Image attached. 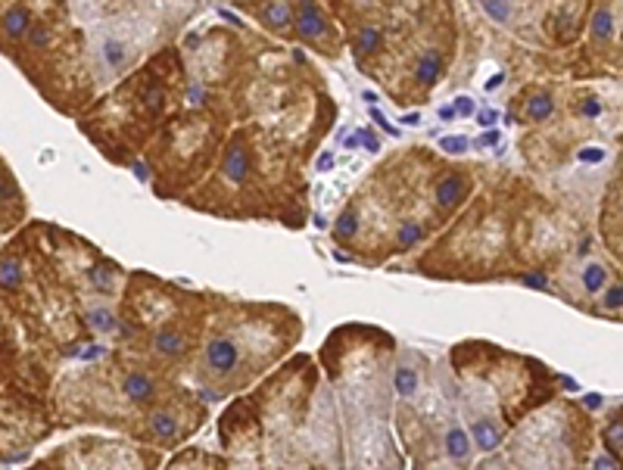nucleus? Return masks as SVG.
<instances>
[{
    "mask_svg": "<svg viewBox=\"0 0 623 470\" xmlns=\"http://www.w3.org/2000/svg\"><path fill=\"white\" fill-rule=\"evenodd\" d=\"M125 393H128L131 402H147L153 395V380L144 377V374H131V377L125 380Z\"/></svg>",
    "mask_w": 623,
    "mask_h": 470,
    "instance_id": "nucleus-11",
    "label": "nucleus"
},
{
    "mask_svg": "<svg viewBox=\"0 0 623 470\" xmlns=\"http://www.w3.org/2000/svg\"><path fill=\"white\" fill-rule=\"evenodd\" d=\"M147 103H150V109H159V106H163V91L150 87V91H147Z\"/></svg>",
    "mask_w": 623,
    "mask_h": 470,
    "instance_id": "nucleus-34",
    "label": "nucleus"
},
{
    "mask_svg": "<svg viewBox=\"0 0 623 470\" xmlns=\"http://www.w3.org/2000/svg\"><path fill=\"white\" fill-rule=\"evenodd\" d=\"M605 302L611 308H620L623 305V287H614V290H608V299Z\"/></svg>",
    "mask_w": 623,
    "mask_h": 470,
    "instance_id": "nucleus-33",
    "label": "nucleus"
},
{
    "mask_svg": "<svg viewBox=\"0 0 623 470\" xmlns=\"http://www.w3.org/2000/svg\"><path fill=\"white\" fill-rule=\"evenodd\" d=\"M592 470H620V467H617V458H614V455H599Z\"/></svg>",
    "mask_w": 623,
    "mask_h": 470,
    "instance_id": "nucleus-29",
    "label": "nucleus"
},
{
    "mask_svg": "<svg viewBox=\"0 0 623 470\" xmlns=\"http://www.w3.org/2000/svg\"><path fill=\"white\" fill-rule=\"evenodd\" d=\"M153 349L163 355H178L181 349H184V340H181V333H175V331H159L156 337H153Z\"/></svg>",
    "mask_w": 623,
    "mask_h": 470,
    "instance_id": "nucleus-12",
    "label": "nucleus"
},
{
    "mask_svg": "<svg viewBox=\"0 0 623 470\" xmlns=\"http://www.w3.org/2000/svg\"><path fill=\"white\" fill-rule=\"evenodd\" d=\"M583 116H589V119L601 116V103H599V100H586V103H583Z\"/></svg>",
    "mask_w": 623,
    "mask_h": 470,
    "instance_id": "nucleus-35",
    "label": "nucleus"
},
{
    "mask_svg": "<svg viewBox=\"0 0 623 470\" xmlns=\"http://www.w3.org/2000/svg\"><path fill=\"white\" fill-rule=\"evenodd\" d=\"M31 10L29 6H22V3H16V6H10V10L3 13V31L13 38V41H19V38H25L31 31Z\"/></svg>",
    "mask_w": 623,
    "mask_h": 470,
    "instance_id": "nucleus-3",
    "label": "nucleus"
},
{
    "mask_svg": "<svg viewBox=\"0 0 623 470\" xmlns=\"http://www.w3.org/2000/svg\"><path fill=\"white\" fill-rule=\"evenodd\" d=\"M527 112H530V119H536V122H542V119H548L555 112V103L548 93H536V97L530 100V106H527Z\"/></svg>",
    "mask_w": 623,
    "mask_h": 470,
    "instance_id": "nucleus-18",
    "label": "nucleus"
},
{
    "mask_svg": "<svg viewBox=\"0 0 623 470\" xmlns=\"http://www.w3.org/2000/svg\"><path fill=\"white\" fill-rule=\"evenodd\" d=\"M359 231V215L356 212H343L337 218V225H333V234H337V237H352V234Z\"/></svg>",
    "mask_w": 623,
    "mask_h": 470,
    "instance_id": "nucleus-21",
    "label": "nucleus"
},
{
    "mask_svg": "<svg viewBox=\"0 0 623 470\" xmlns=\"http://www.w3.org/2000/svg\"><path fill=\"white\" fill-rule=\"evenodd\" d=\"M452 109H455V116L471 119V116H474V100H471V97H455Z\"/></svg>",
    "mask_w": 623,
    "mask_h": 470,
    "instance_id": "nucleus-26",
    "label": "nucleus"
},
{
    "mask_svg": "<svg viewBox=\"0 0 623 470\" xmlns=\"http://www.w3.org/2000/svg\"><path fill=\"white\" fill-rule=\"evenodd\" d=\"M446 455L452 461H467V455H471V436H467L465 427L446 430Z\"/></svg>",
    "mask_w": 623,
    "mask_h": 470,
    "instance_id": "nucleus-5",
    "label": "nucleus"
},
{
    "mask_svg": "<svg viewBox=\"0 0 623 470\" xmlns=\"http://www.w3.org/2000/svg\"><path fill=\"white\" fill-rule=\"evenodd\" d=\"M393 386H396V393H399V395L412 399V395L418 393V374H414L408 365H399V367H396V374H393Z\"/></svg>",
    "mask_w": 623,
    "mask_h": 470,
    "instance_id": "nucleus-10",
    "label": "nucleus"
},
{
    "mask_svg": "<svg viewBox=\"0 0 623 470\" xmlns=\"http://www.w3.org/2000/svg\"><path fill=\"white\" fill-rule=\"evenodd\" d=\"M495 144H499V131H486L483 137L477 140V146H483V150H486V146H495Z\"/></svg>",
    "mask_w": 623,
    "mask_h": 470,
    "instance_id": "nucleus-36",
    "label": "nucleus"
},
{
    "mask_svg": "<svg viewBox=\"0 0 623 470\" xmlns=\"http://www.w3.org/2000/svg\"><path fill=\"white\" fill-rule=\"evenodd\" d=\"M225 174L231 181H246V174H250V156H246L243 146L234 144L231 150H227V156H225Z\"/></svg>",
    "mask_w": 623,
    "mask_h": 470,
    "instance_id": "nucleus-8",
    "label": "nucleus"
},
{
    "mask_svg": "<svg viewBox=\"0 0 623 470\" xmlns=\"http://www.w3.org/2000/svg\"><path fill=\"white\" fill-rule=\"evenodd\" d=\"M237 355H240L237 342L227 340V337H216V340H209V346H206V365L218 374H227V371H234V365H237Z\"/></svg>",
    "mask_w": 623,
    "mask_h": 470,
    "instance_id": "nucleus-1",
    "label": "nucleus"
},
{
    "mask_svg": "<svg viewBox=\"0 0 623 470\" xmlns=\"http://www.w3.org/2000/svg\"><path fill=\"white\" fill-rule=\"evenodd\" d=\"M359 144H361V146H365V150H368V153H377V150H380V146H377V137H374V134H371V131H365V128H361V131H359Z\"/></svg>",
    "mask_w": 623,
    "mask_h": 470,
    "instance_id": "nucleus-28",
    "label": "nucleus"
},
{
    "mask_svg": "<svg viewBox=\"0 0 623 470\" xmlns=\"http://www.w3.org/2000/svg\"><path fill=\"white\" fill-rule=\"evenodd\" d=\"M601 159H605V150H599V146H586V150H580V162L599 165Z\"/></svg>",
    "mask_w": 623,
    "mask_h": 470,
    "instance_id": "nucleus-27",
    "label": "nucleus"
},
{
    "mask_svg": "<svg viewBox=\"0 0 623 470\" xmlns=\"http://www.w3.org/2000/svg\"><path fill=\"white\" fill-rule=\"evenodd\" d=\"M418 122H421L418 112H405V116H402V125H418Z\"/></svg>",
    "mask_w": 623,
    "mask_h": 470,
    "instance_id": "nucleus-40",
    "label": "nucleus"
},
{
    "mask_svg": "<svg viewBox=\"0 0 623 470\" xmlns=\"http://www.w3.org/2000/svg\"><path fill=\"white\" fill-rule=\"evenodd\" d=\"M100 352H103V349H100V346H91V349H84V355H82V358H97Z\"/></svg>",
    "mask_w": 623,
    "mask_h": 470,
    "instance_id": "nucleus-42",
    "label": "nucleus"
},
{
    "mask_svg": "<svg viewBox=\"0 0 623 470\" xmlns=\"http://www.w3.org/2000/svg\"><path fill=\"white\" fill-rule=\"evenodd\" d=\"M262 19L271 25V29H287L293 16H290V6L287 3H268L262 10Z\"/></svg>",
    "mask_w": 623,
    "mask_h": 470,
    "instance_id": "nucleus-13",
    "label": "nucleus"
},
{
    "mask_svg": "<svg viewBox=\"0 0 623 470\" xmlns=\"http://www.w3.org/2000/svg\"><path fill=\"white\" fill-rule=\"evenodd\" d=\"M611 31H614L611 10H595V16H592V35L599 38V41H608V38H611Z\"/></svg>",
    "mask_w": 623,
    "mask_h": 470,
    "instance_id": "nucleus-16",
    "label": "nucleus"
},
{
    "mask_svg": "<svg viewBox=\"0 0 623 470\" xmlns=\"http://www.w3.org/2000/svg\"><path fill=\"white\" fill-rule=\"evenodd\" d=\"M583 284H586L589 293H599L601 287H605V268H601V265H586V271H583Z\"/></svg>",
    "mask_w": 623,
    "mask_h": 470,
    "instance_id": "nucleus-19",
    "label": "nucleus"
},
{
    "mask_svg": "<svg viewBox=\"0 0 623 470\" xmlns=\"http://www.w3.org/2000/svg\"><path fill=\"white\" fill-rule=\"evenodd\" d=\"M100 53H103V63L110 66V69H122V63H125V44L119 41V38L106 35L103 44H100Z\"/></svg>",
    "mask_w": 623,
    "mask_h": 470,
    "instance_id": "nucleus-9",
    "label": "nucleus"
},
{
    "mask_svg": "<svg viewBox=\"0 0 623 470\" xmlns=\"http://www.w3.org/2000/svg\"><path fill=\"white\" fill-rule=\"evenodd\" d=\"M440 146H443L446 153H452V156H461V153H467V137H443L440 140Z\"/></svg>",
    "mask_w": 623,
    "mask_h": 470,
    "instance_id": "nucleus-24",
    "label": "nucleus"
},
{
    "mask_svg": "<svg viewBox=\"0 0 623 470\" xmlns=\"http://www.w3.org/2000/svg\"><path fill=\"white\" fill-rule=\"evenodd\" d=\"M134 172H137V178H140V181H147V165H140V162H137V165H134Z\"/></svg>",
    "mask_w": 623,
    "mask_h": 470,
    "instance_id": "nucleus-45",
    "label": "nucleus"
},
{
    "mask_svg": "<svg viewBox=\"0 0 623 470\" xmlns=\"http://www.w3.org/2000/svg\"><path fill=\"white\" fill-rule=\"evenodd\" d=\"M333 169V159L331 156H321L318 159V172H331Z\"/></svg>",
    "mask_w": 623,
    "mask_h": 470,
    "instance_id": "nucleus-38",
    "label": "nucleus"
},
{
    "mask_svg": "<svg viewBox=\"0 0 623 470\" xmlns=\"http://www.w3.org/2000/svg\"><path fill=\"white\" fill-rule=\"evenodd\" d=\"M477 122L483 125V128H493V125L499 122V112H493V109H483V112H477Z\"/></svg>",
    "mask_w": 623,
    "mask_h": 470,
    "instance_id": "nucleus-31",
    "label": "nucleus"
},
{
    "mask_svg": "<svg viewBox=\"0 0 623 470\" xmlns=\"http://www.w3.org/2000/svg\"><path fill=\"white\" fill-rule=\"evenodd\" d=\"M440 72H443V56H440L437 50H430V53H424V56L418 59V66H414V78H418L424 87H430V84H437V78H440Z\"/></svg>",
    "mask_w": 623,
    "mask_h": 470,
    "instance_id": "nucleus-6",
    "label": "nucleus"
},
{
    "mask_svg": "<svg viewBox=\"0 0 623 470\" xmlns=\"http://www.w3.org/2000/svg\"><path fill=\"white\" fill-rule=\"evenodd\" d=\"M150 430L159 436V439H172V436H175V430H178V424H175V418H172L169 411H156L150 418Z\"/></svg>",
    "mask_w": 623,
    "mask_h": 470,
    "instance_id": "nucleus-14",
    "label": "nucleus"
},
{
    "mask_svg": "<svg viewBox=\"0 0 623 470\" xmlns=\"http://www.w3.org/2000/svg\"><path fill=\"white\" fill-rule=\"evenodd\" d=\"M343 146H350V150H352V146H359V134H352V137H346V140H343Z\"/></svg>",
    "mask_w": 623,
    "mask_h": 470,
    "instance_id": "nucleus-44",
    "label": "nucleus"
},
{
    "mask_svg": "<svg viewBox=\"0 0 623 470\" xmlns=\"http://www.w3.org/2000/svg\"><path fill=\"white\" fill-rule=\"evenodd\" d=\"M605 442H608V448H611V452H617L620 461H623V420H614V424H608Z\"/></svg>",
    "mask_w": 623,
    "mask_h": 470,
    "instance_id": "nucleus-22",
    "label": "nucleus"
},
{
    "mask_svg": "<svg viewBox=\"0 0 623 470\" xmlns=\"http://www.w3.org/2000/svg\"><path fill=\"white\" fill-rule=\"evenodd\" d=\"M371 119H374V122H377V125H380V128H384L386 134H393V137H396V134H399V128H396V125H390V122H386V116H384V112H380V109H371Z\"/></svg>",
    "mask_w": 623,
    "mask_h": 470,
    "instance_id": "nucleus-30",
    "label": "nucleus"
},
{
    "mask_svg": "<svg viewBox=\"0 0 623 470\" xmlns=\"http://www.w3.org/2000/svg\"><path fill=\"white\" fill-rule=\"evenodd\" d=\"M91 278H93V284H97L100 290H110V287H112V284H110V278H106V271H103V268H93V271H91Z\"/></svg>",
    "mask_w": 623,
    "mask_h": 470,
    "instance_id": "nucleus-32",
    "label": "nucleus"
},
{
    "mask_svg": "<svg viewBox=\"0 0 623 470\" xmlns=\"http://www.w3.org/2000/svg\"><path fill=\"white\" fill-rule=\"evenodd\" d=\"M29 47H35V50H44L47 44H50V31H47V25H31L29 35Z\"/></svg>",
    "mask_w": 623,
    "mask_h": 470,
    "instance_id": "nucleus-23",
    "label": "nucleus"
},
{
    "mask_svg": "<svg viewBox=\"0 0 623 470\" xmlns=\"http://www.w3.org/2000/svg\"><path fill=\"white\" fill-rule=\"evenodd\" d=\"M299 13H297V29L303 38H321L327 31V22L324 16H321V6L318 3H297Z\"/></svg>",
    "mask_w": 623,
    "mask_h": 470,
    "instance_id": "nucleus-2",
    "label": "nucleus"
},
{
    "mask_svg": "<svg viewBox=\"0 0 623 470\" xmlns=\"http://www.w3.org/2000/svg\"><path fill=\"white\" fill-rule=\"evenodd\" d=\"M440 119H443V122H452V119H455V109H452V106H443V109H440Z\"/></svg>",
    "mask_w": 623,
    "mask_h": 470,
    "instance_id": "nucleus-41",
    "label": "nucleus"
},
{
    "mask_svg": "<svg viewBox=\"0 0 623 470\" xmlns=\"http://www.w3.org/2000/svg\"><path fill=\"white\" fill-rule=\"evenodd\" d=\"M502 82H505V75H502V72H499V75H493L490 82H486V91H495V87H499Z\"/></svg>",
    "mask_w": 623,
    "mask_h": 470,
    "instance_id": "nucleus-39",
    "label": "nucleus"
},
{
    "mask_svg": "<svg viewBox=\"0 0 623 470\" xmlns=\"http://www.w3.org/2000/svg\"><path fill=\"white\" fill-rule=\"evenodd\" d=\"M483 6V13L490 19H495V22H508L511 19V3H505V0H486V3H480Z\"/></svg>",
    "mask_w": 623,
    "mask_h": 470,
    "instance_id": "nucleus-20",
    "label": "nucleus"
},
{
    "mask_svg": "<svg viewBox=\"0 0 623 470\" xmlns=\"http://www.w3.org/2000/svg\"><path fill=\"white\" fill-rule=\"evenodd\" d=\"M88 324L93 327V331H103V333H106V331H116V327H119V321L112 318V312H110V308L97 305V308H91V312H88Z\"/></svg>",
    "mask_w": 623,
    "mask_h": 470,
    "instance_id": "nucleus-15",
    "label": "nucleus"
},
{
    "mask_svg": "<svg viewBox=\"0 0 623 470\" xmlns=\"http://www.w3.org/2000/svg\"><path fill=\"white\" fill-rule=\"evenodd\" d=\"M418 240H421V225H414V221H412V225L399 227V243L402 246H412V243H418Z\"/></svg>",
    "mask_w": 623,
    "mask_h": 470,
    "instance_id": "nucleus-25",
    "label": "nucleus"
},
{
    "mask_svg": "<svg viewBox=\"0 0 623 470\" xmlns=\"http://www.w3.org/2000/svg\"><path fill=\"white\" fill-rule=\"evenodd\" d=\"M524 284H527V287H539V290H546V278H542V274H527Z\"/></svg>",
    "mask_w": 623,
    "mask_h": 470,
    "instance_id": "nucleus-37",
    "label": "nucleus"
},
{
    "mask_svg": "<svg viewBox=\"0 0 623 470\" xmlns=\"http://www.w3.org/2000/svg\"><path fill=\"white\" fill-rule=\"evenodd\" d=\"M586 405H589V408H599V405H601V395H595V393H592V395H586Z\"/></svg>",
    "mask_w": 623,
    "mask_h": 470,
    "instance_id": "nucleus-43",
    "label": "nucleus"
},
{
    "mask_svg": "<svg viewBox=\"0 0 623 470\" xmlns=\"http://www.w3.org/2000/svg\"><path fill=\"white\" fill-rule=\"evenodd\" d=\"M380 41H384V35H380V29H361L359 31V41H356V47H359V53L361 56H368V53H374L380 47Z\"/></svg>",
    "mask_w": 623,
    "mask_h": 470,
    "instance_id": "nucleus-17",
    "label": "nucleus"
},
{
    "mask_svg": "<svg viewBox=\"0 0 623 470\" xmlns=\"http://www.w3.org/2000/svg\"><path fill=\"white\" fill-rule=\"evenodd\" d=\"M471 436H474V442H477V448H483V452H493V448L502 442V430L495 427L493 420H486V418H477V420H474Z\"/></svg>",
    "mask_w": 623,
    "mask_h": 470,
    "instance_id": "nucleus-7",
    "label": "nucleus"
},
{
    "mask_svg": "<svg viewBox=\"0 0 623 470\" xmlns=\"http://www.w3.org/2000/svg\"><path fill=\"white\" fill-rule=\"evenodd\" d=\"M461 193H465V174H446L437 184V206L452 209V206H458Z\"/></svg>",
    "mask_w": 623,
    "mask_h": 470,
    "instance_id": "nucleus-4",
    "label": "nucleus"
}]
</instances>
